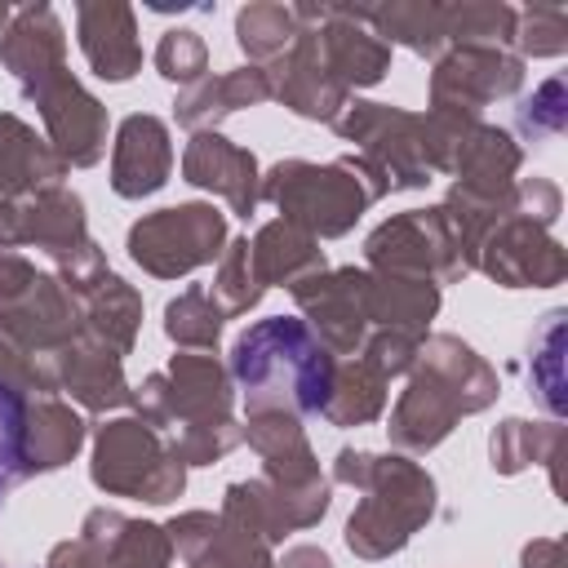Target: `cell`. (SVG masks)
Returning a JSON list of instances; mask_svg holds the SVG:
<instances>
[{
  "mask_svg": "<svg viewBox=\"0 0 568 568\" xmlns=\"http://www.w3.org/2000/svg\"><path fill=\"white\" fill-rule=\"evenodd\" d=\"M155 67H160V75L164 80H173V84H195V80H204L209 75V44H204V36L200 31H191V27H178V31H164V40L155 44Z\"/></svg>",
  "mask_w": 568,
  "mask_h": 568,
  "instance_id": "d590c367",
  "label": "cell"
},
{
  "mask_svg": "<svg viewBox=\"0 0 568 568\" xmlns=\"http://www.w3.org/2000/svg\"><path fill=\"white\" fill-rule=\"evenodd\" d=\"M524 84V58L497 44H457L435 58L430 71V111L479 120L493 98H510Z\"/></svg>",
  "mask_w": 568,
  "mask_h": 568,
  "instance_id": "7c38bea8",
  "label": "cell"
},
{
  "mask_svg": "<svg viewBox=\"0 0 568 568\" xmlns=\"http://www.w3.org/2000/svg\"><path fill=\"white\" fill-rule=\"evenodd\" d=\"M368 288L373 275L368 271H315L302 284H293V302L306 311L311 333L333 351V355H359L364 337L373 333L368 320Z\"/></svg>",
  "mask_w": 568,
  "mask_h": 568,
  "instance_id": "5bb4252c",
  "label": "cell"
},
{
  "mask_svg": "<svg viewBox=\"0 0 568 568\" xmlns=\"http://www.w3.org/2000/svg\"><path fill=\"white\" fill-rule=\"evenodd\" d=\"M226 244V217L213 204H178L129 226V257L160 280H178L213 262Z\"/></svg>",
  "mask_w": 568,
  "mask_h": 568,
  "instance_id": "30bf717a",
  "label": "cell"
},
{
  "mask_svg": "<svg viewBox=\"0 0 568 568\" xmlns=\"http://www.w3.org/2000/svg\"><path fill=\"white\" fill-rule=\"evenodd\" d=\"M559 351H564V311H550L546 315V324H541V333L532 337V359L541 364V368H532L528 373V382L537 386V395H541V404L550 408V413H564V377H559Z\"/></svg>",
  "mask_w": 568,
  "mask_h": 568,
  "instance_id": "8d00e7d4",
  "label": "cell"
},
{
  "mask_svg": "<svg viewBox=\"0 0 568 568\" xmlns=\"http://www.w3.org/2000/svg\"><path fill=\"white\" fill-rule=\"evenodd\" d=\"M22 98L36 102V111L49 129V146L62 164L89 169V164L102 160V151H106V111L67 67L44 75L40 84L22 89Z\"/></svg>",
  "mask_w": 568,
  "mask_h": 568,
  "instance_id": "4fadbf2b",
  "label": "cell"
},
{
  "mask_svg": "<svg viewBox=\"0 0 568 568\" xmlns=\"http://www.w3.org/2000/svg\"><path fill=\"white\" fill-rule=\"evenodd\" d=\"M435 311H439V284L413 280V275H373V288H368L373 328L426 337V324Z\"/></svg>",
  "mask_w": 568,
  "mask_h": 568,
  "instance_id": "4316f807",
  "label": "cell"
},
{
  "mask_svg": "<svg viewBox=\"0 0 568 568\" xmlns=\"http://www.w3.org/2000/svg\"><path fill=\"white\" fill-rule=\"evenodd\" d=\"M333 351L311 333L306 320L271 315L248 324L231 346V382L253 413H288V417H320L333 386Z\"/></svg>",
  "mask_w": 568,
  "mask_h": 568,
  "instance_id": "6da1fadb",
  "label": "cell"
},
{
  "mask_svg": "<svg viewBox=\"0 0 568 568\" xmlns=\"http://www.w3.org/2000/svg\"><path fill=\"white\" fill-rule=\"evenodd\" d=\"M75 31L80 49L93 67V75L120 84L142 67V44H138V22L129 4L115 0H84L75 9Z\"/></svg>",
  "mask_w": 568,
  "mask_h": 568,
  "instance_id": "7402d4cb",
  "label": "cell"
},
{
  "mask_svg": "<svg viewBox=\"0 0 568 568\" xmlns=\"http://www.w3.org/2000/svg\"><path fill=\"white\" fill-rule=\"evenodd\" d=\"M67 164L53 146L18 115L0 111V200H27L36 191L62 186Z\"/></svg>",
  "mask_w": 568,
  "mask_h": 568,
  "instance_id": "cb8c5ba5",
  "label": "cell"
},
{
  "mask_svg": "<svg viewBox=\"0 0 568 568\" xmlns=\"http://www.w3.org/2000/svg\"><path fill=\"white\" fill-rule=\"evenodd\" d=\"M386 195L382 178L359 160H333V164H306V160H280L262 178V200L280 209L284 222L302 226L306 235L337 240L355 226V217Z\"/></svg>",
  "mask_w": 568,
  "mask_h": 568,
  "instance_id": "5b68a950",
  "label": "cell"
},
{
  "mask_svg": "<svg viewBox=\"0 0 568 568\" xmlns=\"http://www.w3.org/2000/svg\"><path fill=\"white\" fill-rule=\"evenodd\" d=\"M93 484L115 493V497H138V501H173L186 484L182 462L173 448L142 422V417H120L98 430L93 444Z\"/></svg>",
  "mask_w": 568,
  "mask_h": 568,
  "instance_id": "52a82bcc",
  "label": "cell"
},
{
  "mask_svg": "<svg viewBox=\"0 0 568 568\" xmlns=\"http://www.w3.org/2000/svg\"><path fill=\"white\" fill-rule=\"evenodd\" d=\"M222 311H217V302H213V293L209 288H186L182 297H173L169 306H164V333L178 342V346H195V351H204V346H213L217 342V333H222Z\"/></svg>",
  "mask_w": 568,
  "mask_h": 568,
  "instance_id": "d6a6232c",
  "label": "cell"
},
{
  "mask_svg": "<svg viewBox=\"0 0 568 568\" xmlns=\"http://www.w3.org/2000/svg\"><path fill=\"white\" fill-rule=\"evenodd\" d=\"M266 84H271V98H280L288 111H297L306 120H337V111L346 106V84L328 71L311 22H302L297 40L271 62Z\"/></svg>",
  "mask_w": 568,
  "mask_h": 568,
  "instance_id": "2e32d148",
  "label": "cell"
},
{
  "mask_svg": "<svg viewBox=\"0 0 568 568\" xmlns=\"http://www.w3.org/2000/svg\"><path fill=\"white\" fill-rule=\"evenodd\" d=\"M27 395L0 382V501L13 493L31 470H27Z\"/></svg>",
  "mask_w": 568,
  "mask_h": 568,
  "instance_id": "836d02e7",
  "label": "cell"
},
{
  "mask_svg": "<svg viewBox=\"0 0 568 568\" xmlns=\"http://www.w3.org/2000/svg\"><path fill=\"white\" fill-rule=\"evenodd\" d=\"M248 262H253V275H257L262 288H271V284L293 288V284H302L306 275L324 271V253H320L315 235H306L302 226H293V222H284V217L266 222V226L248 240Z\"/></svg>",
  "mask_w": 568,
  "mask_h": 568,
  "instance_id": "484cf974",
  "label": "cell"
},
{
  "mask_svg": "<svg viewBox=\"0 0 568 568\" xmlns=\"http://www.w3.org/2000/svg\"><path fill=\"white\" fill-rule=\"evenodd\" d=\"M337 479L359 488L364 501L346 519V546L359 559H386L408 546V537L435 510V479L408 457L337 453Z\"/></svg>",
  "mask_w": 568,
  "mask_h": 568,
  "instance_id": "277c9868",
  "label": "cell"
},
{
  "mask_svg": "<svg viewBox=\"0 0 568 568\" xmlns=\"http://www.w3.org/2000/svg\"><path fill=\"white\" fill-rule=\"evenodd\" d=\"M75 311H80V333L98 346H106L111 355H129L133 342H138V324H142V297L115 275V271H102L75 288H67Z\"/></svg>",
  "mask_w": 568,
  "mask_h": 568,
  "instance_id": "44dd1931",
  "label": "cell"
},
{
  "mask_svg": "<svg viewBox=\"0 0 568 568\" xmlns=\"http://www.w3.org/2000/svg\"><path fill=\"white\" fill-rule=\"evenodd\" d=\"M564 120H568V98H564V80H559V75L546 80V84L519 106V129H524L532 142L555 138V133L564 129Z\"/></svg>",
  "mask_w": 568,
  "mask_h": 568,
  "instance_id": "f35d334b",
  "label": "cell"
},
{
  "mask_svg": "<svg viewBox=\"0 0 568 568\" xmlns=\"http://www.w3.org/2000/svg\"><path fill=\"white\" fill-rule=\"evenodd\" d=\"M0 337H9L40 364H49L71 337H80V311L71 293L53 275H40L13 248H0Z\"/></svg>",
  "mask_w": 568,
  "mask_h": 568,
  "instance_id": "8992f818",
  "label": "cell"
},
{
  "mask_svg": "<svg viewBox=\"0 0 568 568\" xmlns=\"http://www.w3.org/2000/svg\"><path fill=\"white\" fill-rule=\"evenodd\" d=\"M133 404L182 466H209L244 439L231 417V373L213 355H173L133 390Z\"/></svg>",
  "mask_w": 568,
  "mask_h": 568,
  "instance_id": "7a4b0ae2",
  "label": "cell"
},
{
  "mask_svg": "<svg viewBox=\"0 0 568 568\" xmlns=\"http://www.w3.org/2000/svg\"><path fill=\"white\" fill-rule=\"evenodd\" d=\"M386 373L377 364H368L364 355H351L346 364L333 368V386H328V404H324V422L333 426H359L373 422L386 408Z\"/></svg>",
  "mask_w": 568,
  "mask_h": 568,
  "instance_id": "f546056e",
  "label": "cell"
},
{
  "mask_svg": "<svg viewBox=\"0 0 568 568\" xmlns=\"http://www.w3.org/2000/svg\"><path fill=\"white\" fill-rule=\"evenodd\" d=\"M497 399V377L493 368L448 333L422 337L417 359H413V382L390 408V444L408 453L435 448L457 417L479 413Z\"/></svg>",
  "mask_w": 568,
  "mask_h": 568,
  "instance_id": "3957f363",
  "label": "cell"
},
{
  "mask_svg": "<svg viewBox=\"0 0 568 568\" xmlns=\"http://www.w3.org/2000/svg\"><path fill=\"white\" fill-rule=\"evenodd\" d=\"M257 102H271L266 71L262 67H240V71H226V75H204L191 89H182L178 102H173V115H178V124H186L195 133H209L222 115H231L240 106H257Z\"/></svg>",
  "mask_w": 568,
  "mask_h": 568,
  "instance_id": "d4e9b609",
  "label": "cell"
},
{
  "mask_svg": "<svg viewBox=\"0 0 568 568\" xmlns=\"http://www.w3.org/2000/svg\"><path fill=\"white\" fill-rule=\"evenodd\" d=\"M173 173V142L164 120L155 115H129L115 133V151H111V186L124 200H142L151 191H160Z\"/></svg>",
  "mask_w": 568,
  "mask_h": 568,
  "instance_id": "ffe728a7",
  "label": "cell"
},
{
  "mask_svg": "<svg viewBox=\"0 0 568 568\" xmlns=\"http://www.w3.org/2000/svg\"><path fill=\"white\" fill-rule=\"evenodd\" d=\"M293 13L315 27L320 53H324L328 71L346 84V93L351 89H368V84H377L386 75L390 44L377 40L373 31H364L355 9H346V4H293Z\"/></svg>",
  "mask_w": 568,
  "mask_h": 568,
  "instance_id": "9a60e30c",
  "label": "cell"
},
{
  "mask_svg": "<svg viewBox=\"0 0 568 568\" xmlns=\"http://www.w3.org/2000/svg\"><path fill=\"white\" fill-rule=\"evenodd\" d=\"M359 22H373L377 40H399L422 58H444L448 49V4L430 0H408V4H377V9H355Z\"/></svg>",
  "mask_w": 568,
  "mask_h": 568,
  "instance_id": "f1b7e54d",
  "label": "cell"
},
{
  "mask_svg": "<svg viewBox=\"0 0 568 568\" xmlns=\"http://www.w3.org/2000/svg\"><path fill=\"white\" fill-rule=\"evenodd\" d=\"M182 178L191 186H204V191H217L240 217H248L262 200V178H257V160L253 151L226 142L222 133H195L182 151Z\"/></svg>",
  "mask_w": 568,
  "mask_h": 568,
  "instance_id": "e0dca14e",
  "label": "cell"
},
{
  "mask_svg": "<svg viewBox=\"0 0 568 568\" xmlns=\"http://www.w3.org/2000/svg\"><path fill=\"white\" fill-rule=\"evenodd\" d=\"M280 568H333V559L320 546H293V550H284Z\"/></svg>",
  "mask_w": 568,
  "mask_h": 568,
  "instance_id": "60d3db41",
  "label": "cell"
},
{
  "mask_svg": "<svg viewBox=\"0 0 568 568\" xmlns=\"http://www.w3.org/2000/svg\"><path fill=\"white\" fill-rule=\"evenodd\" d=\"M475 266H484L497 284L506 288H550L564 280L568 262L559 240L546 235L541 222H532L519 204H515V186H510V209L506 217H497L484 240L475 244Z\"/></svg>",
  "mask_w": 568,
  "mask_h": 568,
  "instance_id": "8fae6325",
  "label": "cell"
},
{
  "mask_svg": "<svg viewBox=\"0 0 568 568\" xmlns=\"http://www.w3.org/2000/svg\"><path fill=\"white\" fill-rule=\"evenodd\" d=\"M0 382L13 386V390H36V395H49L53 382H49V364L31 359L27 351H18L9 337H0Z\"/></svg>",
  "mask_w": 568,
  "mask_h": 568,
  "instance_id": "ab89813d",
  "label": "cell"
},
{
  "mask_svg": "<svg viewBox=\"0 0 568 568\" xmlns=\"http://www.w3.org/2000/svg\"><path fill=\"white\" fill-rule=\"evenodd\" d=\"M0 568H9V564H4V559H0Z\"/></svg>",
  "mask_w": 568,
  "mask_h": 568,
  "instance_id": "7bdbcfd3",
  "label": "cell"
},
{
  "mask_svg": "<svg viewBox=\"0 0 568 568\" xmlns=\"http://www.w3.org/2000/svg\"><path fill=\"white\" fill-rule=\"evenodd\" d=\"M164 532L169 546H178V555L186 559V568H275L271 546L209 510H186Z\"/></svg>",
  "mask_w": 568,
  "mask_h": 568,
  "instance_id": "ac0fdd59",
  "label": "cell"
},
{
  "mask_svg": "<svg viewBox=\"0 0 568 568\" xmlns=\"http://www.w3.org/2000/svg\"><path fill=\"white\" fill-rule=\"evenodd\" d=\"M364 257L382 275H413L430 284H448L470 271L444 209H413V213L382 222L364 240Z\"/></svg>",
  "mask_w": 568,
  "mask_h": 568,
  "instance_id": "9c48e42d",
  "label": "cell"
},
{
  "mask_svg": "<svg viewBox=\"0 0 568 568\" xmlns=\"http://www.w3.org/2000/svg\"><path fill=\"white\" fill-rule=\"evenodd\" d=\"M559 426H532V422H519V417H510V422H501L497 430H493V444H488V453H493V466L501 470V475H515V470H524L528 462H541V457H555V448H559Z\"/></svg>",
  "mask_w": 568,
  "mask_h": 568,
  "instance_id": "1f68e13d",
  "label": "cell"
},
{
  "mask_svg": "<svg viewBox=\"0 0 568 568\" xmlns=\"http://www.w3.org/2000/svg\"><path fill=\"white\" fill-rule=\"evenodd\" d=\"M9 18H13V9L0 0V40H4V27H9Z\"/></svg>",
  "mask_w": 568,
  "mask_h": 568,
  "instance_id": "b9f144b4",
  "label": "cell"
},
{
  "mask_svg": "<svg viewBox=\"0 0 568 568\" xmlns=\"http://www.w3.org/2000/svg\"><path fill=\"white\" fill-rule=\"evenodd\" d=\"M84 444V422L80 413H71V404L40 395L27 404V470H58L67 466Z\"/></svg>",
  "mask_w": 568,
  "mask_h": 568,
  "instance_id": "83f0119b",
  "label": "cell"
},
{
  "mask_svg": "<svg viewBox=\"0 0 568 568\" xmlns=\"http://www.w3.org/2000/svg\"><path fill=\"white\" fill-rule=\"evenodd\" d=\"M568 36V18L564 9L555 4H532L524 13H515V44L532 58H550V53H564V40Z\"/></svg>",
  "mask_w": 568,
  "mask_h": 568,
  "instance_id": "74e56055",
  "label": "cell"
},
{
  "mask_svg": "<svg viewBox=\"0 0 568 568\" xmlns=\"http://www.w3.org/2000/svg\"><path fill=\"white\" fill-rule=\"evenodd\" d=\"M213 302H217V311L222 315H244L248 306H257L262 302V284H257V275H253V262H248V240L240 235V240H231L226 248H222V266H217V280H213Z\"/></svg>",
  "mask_w": 568,
  "mask_h": 568,
  "instance_id": "e575fe53",
  "label": "cell"
},
{
  "mask_svg": "<svg viewBox=\"0 0 568 568\" xmlns=\"http://www.w3.org/2000/svg\"><path fill=\"white\" fill-rule=\"evenodd\" d=\"M0 62L4 71L31 89L40 84L44 75L62 71L67 67V31L58 22V13L49 4H27L13 13V22L4 27V40H0Z\"/></svg>",
  "mask_w": 568,
  "mask_h": 568,
  "instance_id": "603a6c76",
  "label": "cell"
},
{
  "mask_svg": "<svg viewBox=\"0 0 568 568\" xmlns=\"http://www.w3.org/2000/svg\"><path fill=\"white\" fill-rule=\"evenodd\" d=\"M346 142H355L364 164L382 178L386 191H408L430 182V160H426V133L422 115H408L386 102H351L346 115L333 120Z\"/></svg>",
  "mask_w": 568,
  "mask_h": 568,
  "instance_id": "ba28073f",
  "label": "cell"
},
{
  "mask_svg": "<svg viewBox=\"0 0 568 568\" xmlns=\"http://www.w3.org/2000/svg\"><path fill=\"white\" fill-rule=\"evenodd\" d=\"M49 382H53V390H67L71 399H80V404L93 408V413L133 404V390H129V382H124L120 355H111L106 346L89 342L84 333L71 337V342L49 359Z\"/></svg>",
  "mask_w": 568,
  "mask_h": 568,
  "instance_id": "d6986e66",
  "label": "cell"
},
{
  "mask_svg": "<svg viewBox=\"0 0 568 568\" xmlns=\"http://www.w3.org/2000/svg\"><path fill=\"white\" fill-rule=\"evenodd\" d=\"M297 31L302 22L293 4H244L235 18V40L253 62H275L297 40Z\"/></svg>",
  "mask_w": 568,
  "mask_h": 568,
  "instance_id": "4dcf8cb0",
  "label": "cell"
}]
</instances>
